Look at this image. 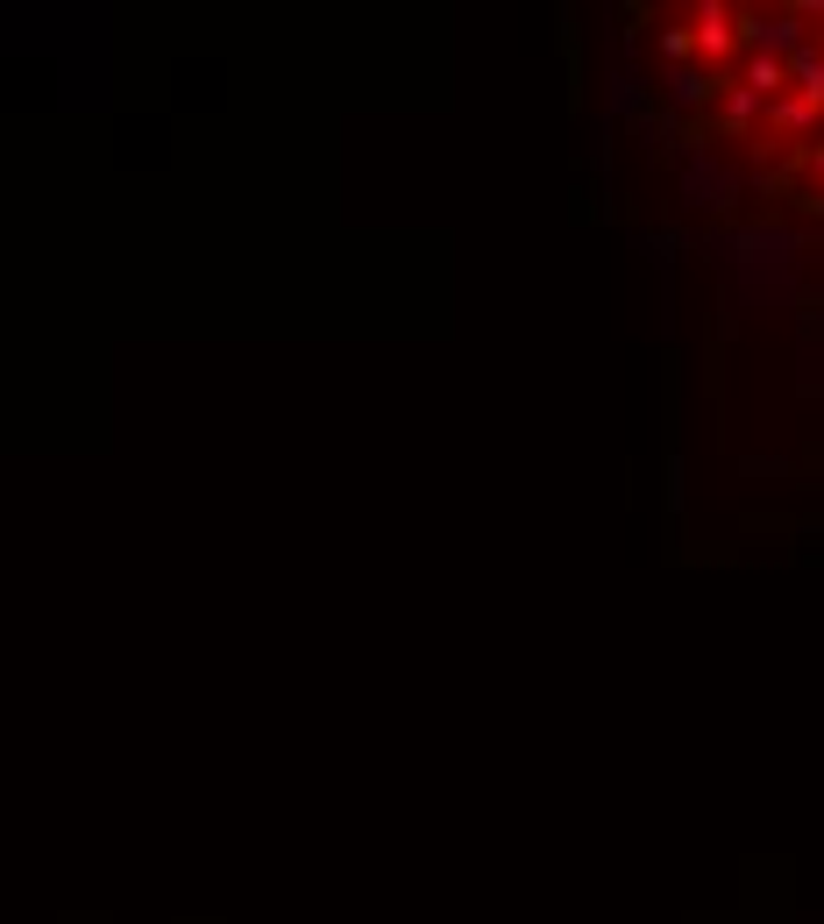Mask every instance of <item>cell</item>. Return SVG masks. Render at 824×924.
I'll use <instances>...</instances> for the list:
<instances>
[{
    "label": "cell",
    "instance_id": "1",
    "mask_svg": "<svg viewBox=\"0 0 824 924\" xmlns=\"http://www.w3.org/2000/svg\"><path fill=\"white\" fill-rule=\"evenodd\" d=\"M697 44H704V58L733 50V15H725V8H704V15H697Z\"/></svg>",
    "mask_w": 824,
    "mask_h": 924
}]
</instances>
